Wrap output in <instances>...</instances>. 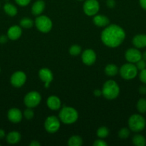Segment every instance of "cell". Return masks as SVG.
I'll return each instance as SVG.
<instances>
[{"label":"cell","mask_w":146,"mask_h":146,"mask_svg":"<svg viewBox=\"0 0 146 146\" xmlns=\"http://www.w3.org/2000/svg\"><path fill=\"white\" fill-rule=\"evenodd\" d=\"M97 135L99 138H104L108 136L109 135V129L105 126H102L97 129Z\"/></svg>","instance_id":"cell-27"},{"label":"cell","mask_w":146,"mask_h":146,"mask_svg":"<svg viewBox=\"0 0 146 146\" xmlns=\"http://www.w3.org/2000/svg\"><path fill=\"white\" fill-rule=\"evenodd\" d=\"M39 76L40 79L44 83V87L49 88L50 86V83L53 80V74L51 70L47 68H43L39 71Z\"/></svg>","instance_id":"cell-12"},{"label":"cell","mask_w":146,"mask_h":146,"mask_svg":"<svg viewBox=\"0 0 146 146\" xmlns=\"http://www.w3.org/2000/svg\"><path fill=\"white\" fill-rule=\"evenodd\" d=\"M81 51H82V48L79 45L72 46L70 48V50H69L70 54H71L72 56H74L79 55V54L81 53Z\"/></svg>","instance_id":"cell-28"},{"label":"cell","mask_w":146,"mask_h":146,"mask_svg":"<svg viewBox=\"0 0 146 146\" xmlns=\"http://www.w3.org/2000/svg\"><path fill=\"white\" fill-rule=\"evenodd\" d=\"M138 91L140 94H142V95H145V94H146V86H140Z\"/></svg>","instance_id":"cell-37"},{"label":"cell","mask_w":146,"mask_h":146,"mask_svg":"<svg viewBox=\"0 0 146 146\" xmlns=\"http://www.w3.org/2000/svg\"><path fill=\"white\" fill-rule=\"evenodd\" d=\"M126 60L128 61L129 63H137L139 60L142 58V54L138 49L135 48H128L126 51L125 54Z\"/></svg>","instance_id":"cell-11"},{"label":"cell","mask_w":146,"mask_h":146,"mask_svg":"<svg viewBox=\"0 0 146 146\" xmlns=\"http://www.w3.org/2000/svg\"><path fill=\"white\" fill-rule=\"evenodd\" d=\"M104 73L109 76H114L118 73V67L115 64H108L104 68Z\"/></svg>","instance_id":"cell-22"},{"label":"cell","mask_w":146,"mask_h":146,"mask_svg":"<svg viewBox=\"0 0 146 146\" xmlns=\"http://www.w3.org/2000/svg\"><path fill=\"white\" fill-rule=\"evenodd\" d=\"M96 54L92 49H86L82 55V61L85 65H92L96 61Z\"/></svg>","instance_id":"cell-13"},{"label":"cell","mask_w":146,"mask_h":146,"mask_svg":"<svg viewBox=\"0 0 146 146\" xmlns=\"http://www.w3.org/2000/svg\"><path fill=\"white\" fill-rule=\"evenodd\" d=\"M102 96L108 100L117 98L120 94V87L113 80H108L104 84L102 89Z\"/></svg>","instance_id":"cell-2"},{"label":"cell","mask_w":146,"mask_h":146,"mask_svg":"<svg viewBox=\"0 0 146 146\" xmlns=\"http://www.w3.org/2000/svg\"><path fill=\"white\" fill-rule=\"evenodd\" d=\"M26 80H27L26 74L23 71H18L14 72L11 75L10 81L13 86L16 87V88H19L25 84Z\"/></svg>","instance_id":"cell-10"},{"label":"cell","mask_w":146,"mask_h":146,"mask_svg":"<svg viewBox=\"0 0 146 146\" xmlns=\"http://www.w3.org/2000/svg\"><path fill=\"white\" fill-rule=\"evenodd\" d=\"M19 24H20V27H21L22 28L30 29L32 27L33 24H34V22H33L32 19H31L30 18L25 17V18H23L20 20Z\"/></svg>","instance_id":"cell-25"},{"label":"cell","mask_w":146,"mask_h":146,"mask_svg":"<svg viewBox=\"0 0 146 146\" xmlns=\"http://www.w3.org/2000/svg\"><path fill=\"white\" fill-rule=\"evenodd\" d=\"M14 1L18 5L21 6V7H25L29 4L31 0H14Z\"/></svg>","instance_id":"cell-33"},{"label":"cell","mask_w":146,"mask_h":146,"mask_svg":"<svg viewBox=\"0 0 146 146\" xmlns=\"http://www.w3.org/2000/svg\"><path fill=\"white\" fill-rule=\"evenodd\" d=\"M24 117H25L26 119L27 120L32 119L33 117H34V111L31 110V108H28L27 109H26L25 111H24Z\"/></svg>","instance_id":"cell-30"},{"label":"cell","mask_w":146,"mask_h":146,"mask_svg":"<svg viewBox=\"0 0 146 146\" xmlns=\"http://www.w3.org/2000/svg\"><path fill=\"white\" fill-rule=\"evenodd\" d=\"M142 58L146 61V51H145L143 54H142Z\"/></svg>","instance_id":"cell-42"},{"label":"cell","mask_w":146,"mask_h":146,"mask_svg":"<svg viewBox=\"0 0 146 146\" xmlns=\"http://www.w3.org/2000/svg\"><path fill=\"white\" fill-rule=\"evenodd\" d=\"M7 118L9 121H11L13 123H19L22 119V113L19 109L13 108L9 110L7 113Z\"/></svg>","instance_id":"cell-14"},{"label":"cell","mask_w":146,"mask_h":146,"mask_svg":"<svg viewBox=\"0 0 146 146\" xmlns=\"http://www.w3.org/2000/svg\"><path fill=\"white\" fill-rule=\"evenodd\" d=\"M0 72H1V68H0Z\"/></svg>","instance_id":"cell-44"},{"label":"cell","mask_w":146,"mask_h":146,"mask_svg":"<svg viewBox=\"0 0 146 146\" xmlns=\"http://www.w3.org/2000/svg\"><path fill=\"white\" fill-rule=\"evenodd\" d=\"M68 145L70 146H81L82 145V139L79 135H73L69 139Z\"/></svg>","instance_id":"cell-24"},{"label":"cell","mask_w":146,"mask_h":146,"mask_svg":"<svg viewBox=\"0 0 146 146\" xmlns=\"http://www.w3.org/2000/svg\"><path fill=\"white\" fill-rule=\"evenodd\" d=\"M94 95L96 97H100V96L102 95V91L100 89H95L94 91Z\"/></svg>","instance_id":"cell-39"},{"label":"cell","mask_w":146,"mask_h":146,"mask_svg":"<svg viewBox=\"0 0 146 146\" xmlns=\"http://www.w3.org/2000/svg\"><path fill=\"white\" fill-rule=\"evenodd\" d=\"M93 145L94 146H107V143L105 142V141H102V140H96L93 143Z\"/></svg>","instance_id":"cell-34"},{"label":"cell","mask_w":146,"mask_h":146,"mask_svg":"<svg viewBox=\"0 0 146 146\" xmlns=\"http://www.w3.org/2000/svg\"><path fill=\"white\" fill-rule=\"evenodd\" d=\"M99 9L100 4L97 0H86L83 5V11L89 17L96 15Z\"/></svg>","instance_id":"cell-9"},{"label":"cell","mask_w":146,"mask_h":146,"mask_svg":"<svg viewBox=\"0 0 146 146\" xmlns=\"http://www.w3.org/2000/svg\"><path fill=\"white\" fill-rule=\"evenodd\" d=\"M145 125V119L141 115L134 114L129 118V128L133 132H140L144 129Z\"/></svg>","instance_id":"cell-4"},{"label":"cell","mask_w":146,"mask_h":146,"mask_svg":"<svg viewBox=\"0 0 146 146\" xmlns=\"http://www.w3.org/2000/svg\"><path fill=\"white\" fill-rule=\"evenodd\" d=\"M133 44L136 48L146 47V34H137L133 38Z\"/></svg>","instance_id":"cell-17"},{"label":"cell","mask_w":146,"mask_h":146,"mask_svg":"<svg viewBox=\"0 0 146 146\" xmlns=\"http://www.w3.org/2000/svg\"><path fill=\"white\" fill-rule=\"evenodd\" d=\"M5 136H6L5 131H4L3 129H1V128H0V139H3Z\"/></svg>","instance_id":"cell-40"},{"label":"cell","mask_w":146,"mask_h":146,"mask_svg":"<svg viewBox=\"0 0 146 146\" xmlns=\"http://www.w3.org/2000/svg\"><path fill=\"white\" fill-rule=\"evenodd\" d=\"M60 119L64 124H72L78 118V113L72 107H63L59 114Z\"/></svg>","instance_id":"cell-3"},{"label":"cell","mask_w":146,"mask_h":146,"mask_svg":"<svg viewBox=\"0 0 146 146\" xmlns=\"http://www.w3.org/2000/svg\"><path fill=\"white\" fill-rule=\"evenodd\" d=\"M77 1H84V0H77Z\"/></svg>","instance_id":"cell-43"},{"label":"cell","mask_w":146,"mask_h":146,"mask_svg":"<svg viewBox=\"0 0 146 146\" xmlns=\"http://www.w3.org/2000/svg\"><path fill=\"white\" fill-rule=\"evenodd\" d=\"M140 5L143 9L146 10V0H139Z\"/></svg>","instance_id":"cell-38"},{"label":"cell","mask_w":146,"mask_h":146,"mask_svg":"<svg viewBox=\"0 0 146 146\" xmlns=\"http://www.w3.org/2000/svg\"><path fill=\"white\" fill-rule=\"evenodd\" d=\"M136 107H137V111L141 113H146V99H145V98L139 99V101L137 103V105H136Z\"/></svg>","instance_id":"cell-26"},{"label":"cell","mask_w":146,"mask_h":146,"mask_svg":"<svg viewBox=\"0 0 146 146\" xmlns=\"http://www.w3.org/2000/svg\"><path fill=\"white\" fill-rule=\"evenodd\" d=\"M120 74L122 78L125 80H131L136 77L137 74V68L135 65L132 63L125 64L120 67Z\"/></svg>","instance_id":"cell-5"},{"label":"cell","mask_w":146,"mask_h":146,"mask_svg":"<svg viewBox=\"0 0 146 146\" xmlns=\"http://www.w3.org/2000/svg\"><path fill=\"white\" fill-rule=\"evenodd\" d=\"M4 11L9 17H14V16L17 15V12H18L17 7L11 3H7V4H4Z\"/></svg>","instance_id":"cell-21"},{"label":"cell","mask_w":146,"mask_h":146,"mask_svg":"<svg viewBox=\"0 0 146 146\" xmlns=\"http://www.w3.org/2000/svg\"><path fill=\"white\" fill-rule=\"evenodd\" d=\"M42 100L41 95L37 91H31L25 96L24 103L27 108H34L40 104Z\"/></svg>","instance_id":"cell-7"},{"label":"cell","mask_w":146,"mask_h":146,"mask_svg":"<svg viewBox=\"0 0 146 146\" xmlns=\"http://www.w3.org/2000/svg\"><path fill=\"white\" fill-rule=\"evenodd\" d=\"M22 34L21 28L17 25H14L10 27L7 31V36L10 40H17Z\"/></svg>","instance_id":"cell-15"},{"label":"cell","mask_w":146,"mask_h":146,"mask_svg":"<svg viewBox=\"0 0 146 146\" xmlns=\"http://www.w3.org/2000/svg\"><path fill=\"white\" fill-rule=\"evenodd\" d=\"M35 25L37 29L42 33H48L52 28V20L47 16H39L35 19Z\"/></svg>","instance_id":"cell-6"},{"label":"cell","mask_w":146,"mask_h":146,"mask_svg":"<svg viewBox=\"0 0 146 146\" xmlns=\"http://www.w3.org/2000/svg\"><path fill=\"white\" fill-rule=\"evenodd\" d=\"M40 145H41V144H40L38 141H31V143L29 144V146H40Z\"/></svg>","instance_id":"cell-41"},{"label":"cell","mask_w":146,"mask_h":146,"mask_svg":"<svg viewBox=\"0 0 146 146\" xmlns=\"http://www.w3.org/2000/svg\"><path fill=\"white\" fill-rule=\"evenodd\" d=\"M93 22L97 27H104L108 25L110 20L104 15H95L93 18Z\"/></svg>","instance_id":"cell-19"},{"label":"cell","mask_w":146,"mask_h":146,"mask_svg":"<svg viewBox=\"0 0 146 146\" xmlns=\"http://www.w3.org/2000/svg\"><path fill=\"white\" fill-rule=\"evenodd\" d=\"M45 8V3L42 0L35 1L31 7V13L35 16H39L43 12Z\"/></svg>","instance_id":"cell-18"},{"label":"cell","mask_w":146,"mask_h":146,"mask_svg":"<svg viewBox=\"0 0 146 146\" xmlns=\"http://www.w3.org/2000/svg\"><path fill=\"white\" fill-rule=\"evenodd\" d=\"M8 36H7V35H1L0 36V44H6V43L8 41Z\"/></svg>","instance_id":"cell-36"},{"label":"cell","mask_w":146,"mask_h":146,"mask_svg":"<svg viewBox=\"0 0 146 146\" xmlns=\"http://www.w3.org/2000/svg\"><path fill=\"white\" fill-rule=\"evenodd\" d=\"M136 67H137V70H143L145 68H146V61H145L144 59H140L136 63Z\"/></svg>","instance_id":"cell-31"},{"label":"cell","mask_w":146,"mask_h":146,"mask_svg":"<svg viewBox=\"0 0 146 146\" xmlns=\"http://www.w3.org/2000/svg\"><path fill=\"white\" fill-rule=\"evenodd\" d=\"M130 131L128 128H123L118 132V136L122 139H125V138H128L130 136Z\"/></svg>","instance_id":"cell-29"},{"label":"cell","mask_w":146,"mask_h":146,"mask_svg":"<svg viewBox=\"0 0 146 146\" xmlns=\"http://www.w3.org/2000/svg\"><path fill=\"white\" fill-rule=\"evenodd\" d=\"M47 105L50 109L56 111L61 107V101L58 97L55 96H51L47 98Z\"/></svg>","instance_id":"cell-16"},{"label":"cell","mask_w":146,"mask_h":146,"mask_svg":"<svg viewBox=\"0 0 146 146\" xmlns=\"http://www.w3.org/2000/svg\"><path fill=\"white\" fill-rule=\"evenodd\" d=\"M125 38L124 29L118 25L111 24L104 29L101 34V40L104 45L111 48L119 46Z\"/></svg>","instance_id":"cell-1"},{"label":"cell","mask_w":146,"mask_h":146,"mask_svg":"<svg viewBox=\"0 0 146 146\" xmlns=\"http://www.w3.org/2000/svg\"></svg>","instance_id":"cell-45"},{"label":"cell","mask_w":146,"mask_h":146,"mask_svg":"<svg viewBox=\"0 0 146 146\" xmlns=\"http://www.w3.org/2000/svg\"><path fill=\"white\" fill-rule=\"evenodd\" d=\"M139 78L143 84H146V68L140 71V74H139Z\"/></svg>","instance_id":"cell-32"},{"label":"cell","mask_w":146,"mask_h":146,"mask_svg":"<svg viewBox=\"0 0 146 146\" xmlns=\"http://www.w3.org/2000/svg\"><path fill=\"white\" fill-rule=\"evenodd\" d=\"M44 128L50 133H56L60 128V122L54 115H51L46 118L44 122Z\"/></svg>","instance_id":"cell-8"},{"label":"cell","mask_w":146,"mask_h":146,"mask_svg":"<svg viewBox=\"0 0 146 146\" xmlns=\"http://www.w3.org/2000/svg\"><path fill=\"white\" fill-rule=\"evenodd\" d=\"M133 143L135 145L145 146L146 145V139L142 135L137 134V135H135L133 136Z\"/></svg>","instance_id":"cell-23"},{"label":"cell","mask_w":146,"mask_h":146,"mask_svg":"<svg viewBox=\"0 0 146 146\" xmlns=\"http://www.w3.org/2000/svg\"><path fill=\"white\" fill-rule=\"evenodd\" d=\"M106 4H107V6L109 7V8L113 9L115 7L116 3H115V0H107V2H106Z\"/></svg>","instance_id":"cell-35"},{"label":"cell","mask_w":146,"mask_h":146,"mask_svg":"<svg viewBox=\"0 0 146 146\" xmlns=\"http://www.w3.org/2000/svg\"><path fill=\"white\" fill-rule=\"evenodd\" d=\"M7 142L8 143L14 145V144L17 143L21 140V134L17 131H11L7 135Z\"/></svg>","instance_id":"cell-20"}]
</instances>
